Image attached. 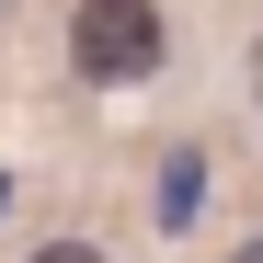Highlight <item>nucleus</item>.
<instances>
[{
	"mask_svg": "<svg viewBox=\"0 0 263 263\" xmlns=\"http://www.w3.org/2000/svg\"><path fill=\"white\" fill-rule=\"evenodd\" d=\"M229 263H263V240H240V252H229Z\"/></svg>",
	"mask_w": 263,
	"mask_h": 263,
	"instance_id": "obj_5",
	"label": "nucleus"
},
{
	"mask_svg": "<svg viewBox=\"0 0 263 263\" xmlns=\"http://www.w3.org/2000/svg\"><path fill=\"white\" fill-rule=\"evenodd\" d=\"M34 263H103L92 240H46V252H34Z\"/></svg>",
	"mask_w": 263,
	"mask_h": 263,
	"instance_id": "obj_3",
	"label": "nucleus"
},
{
	"mask_svg": "<svg viewBox=\"0 0 263 263\" xmlns=\"http://www.w3.org/2000/svg\"><path fill=\"white\" fill-rule=\"evenodd\" d=\"M195 195H206V160L183 149V160L160 172V229H183V217H195Z\"/></svg>",
	"mask_w": 263,
	"mask_h": 263,
	"instance_id": "obj_2",
	"label": "nucleus"
},
{
	"mask_svg": "<svg viewBox=\"0 0 263 263\" xmlns=\"http://www.w3.org/2000/svg\"><path fill=\"white\" fill-rule=\"evenodd\" d=\"M0 12H12V0H0Z\"/></svg>",
	"mask_w": 263,
	"mask_h": 263,
	"instance_id": "obj_6",
	"label": "nucleus"
},
{
	"mask_svg": "<svg viewBox=\"0 0 263 263\" xmlns=\"http://www.w3.org/2000/svg\"><path fill=\"white\" fill-rule=\"evenodd\" d=\"M252 103H263V34H252Z\"/></svg>",
	"mask_w": 263,
	"mask_h": 263,
	"instance_id": "obj_4",
	"label": "nucleus"
},
{
	"mask_svg": "<svg viewBox=\"0 0 263 263\" xmlns=\"http://www.w3.org/2000/svg\"><path fill=\"white\" fill-rule=\"evenodd\" d=\"M69 69H80V80H149V69H160V12H149V0H80Z\"/></svg>",
	"mask_w": 263,
	"mask_h": 263,
	"instance_id": "obj_1",
	"label": "nucleus"
}]
</instances>
